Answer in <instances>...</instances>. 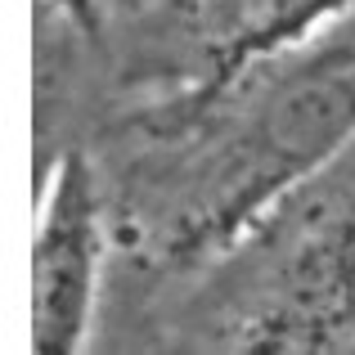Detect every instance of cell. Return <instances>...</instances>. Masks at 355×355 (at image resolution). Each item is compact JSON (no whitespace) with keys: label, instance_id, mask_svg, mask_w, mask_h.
Segmentation results:
<instances>
[{"label":"cell","instance_id":"1","mask_svg":"<svg viewBox=\"0 0 355 355\" xmlns=\"http://www.w3.org/2000/svg\"><path fill=\"white\" fill-rule=\"evenodd\" d=\"M95 288V193L77 157H63L32 252V342L41 355L72 351Z\"/></svg>","mask_w":355,"mask_h":355},{"label":"cell","instance_id":"2","mask_svg":"<svg viewBox=\"0 0 355 355\" xmlns=\"http://www.w3.org/2000/svg\"><path fill=\"white\" fill-rule=\"evenodd\" d=\"M355 130V68L320 72L275 99L266 117V139L288 162H311Z\"/></svg>","mask_w":355,"mask_h":355}]
</instances>
